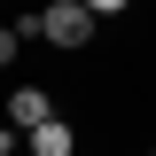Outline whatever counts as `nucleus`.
Returning <instances> with one entry per match:
<instances>
[{"label": "nucleus", "mask_w": 156, "mask_h": 156, "mask_svg": "<svg viewBox=\"0 0 156 156\" xmlns=\"http://www.w3.org/2000/svg\"><path fill=\"white\" fill-rule=\"evenodd\" d=\"M86 8H94V16H125L133 0H86Z\"/></svg>", "instance_id": "5"}, {"label": "nucleus", "mask_w": 156, "mask_h": 156, "mask_svg": "<svg viewBox=\"0 0 156 156\" xmlns=\"http://www.w3.org/2000/svg\"><path fill=\"white\" fill-rule=\"evenodd\" d=\"M23 47H31V39H23L16 23H0V78H16V62H23Z\"/></svg>", "instance_id": "4"}, {"label": "nucleus", "mask_w": 156, "mask_h": 156, "mask_svg": "<svg viewBox=\"0 0 156 156\" xmlns=\"http://www.w3.org/2000/svg\"><path fill=\"white\" fill-rule=\"evenodd\" d=\"M23 156H78V125L55 109L47 125H31V133H23Z\"/></svg>", "instance_id": "3"}, {"label": "nucleus", "mask_w": 156, "mask_h": 156, "mask_svg": "<svg viewBox=\"0 0 156 156\" xmlns=\"http://www.w3.org/2000/svg\"><path fill=\"white\" fill-rule=\"evenodd\" d=\"M0 8H16V0H0Z\"/></svg>", "instance_id": "7"}, {"label": "nucleus", "mask_w": 156, "mask_h": 156, "mask_svg": "<svg viewBox=\"0 0 156 156\" xmlns=\"http://www.w3.org/2000/svg\"><path fill=\"white\" fill-rule=\"evenodd\" d=\"M94 39H101V16L86 0H47V47L55 55H86Z\"/></svg>", "instance_id": "1"}, {"label": "nucleus", "mask_w": 156, "mask_h": 156, "mask_svg": "<svg viewBox=\"0 0 156 156\" xmlns=\"http://www.w3.org/2000/svg\"><path fill=\"white\" fill-rule=\"evenodd\" d=\"M0 156H23V148H0Z\"/></svg>", "instance_id": "6"}, {"label": "nucleus", "mask_w": 156, "mask_h": 156, "mask_svg": "<svg viewBox=\"0 0 156 156\" xmlns=\"http://www.w3.org/2000/svg\"><path fill=\"white\" fill-rule=\"evenodd\" d=\"M140 156H156V148H140Z\"/></svg>", "instance_id": "8"}, {"label": "nucleus", "mask_w": 156, "mask_h": 156, "mask_svg": "<svg viewBox=\"0 0 156 156\" xmlns=\"http://www.w3.org/2000/svg\"><path fill=\"white\" fill-rule=\"evenodd\" d=\"M0 117H8L16 133H31V125H47V117H55V94H47L39 78H16V86H8V101H0Z\"/></svg>", "instance_id": "2"}]
</instances>
